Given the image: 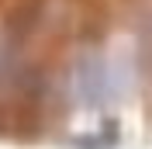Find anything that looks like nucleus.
Returning <instances> with one entry per match:
<instances>
[{"instance_id":"f257e3e1","label":"nucleus","mask_w":152,"mask_h":149,"mask_svg":"<svg viewBox=\"0 0 152 149\" xmlns=\"http://www.w3.org/2000/svg\"><path fill=\"white\" fill-rule=\"evenodd\" d=\"M69 90H73L76 104H100L111 97L114 90V69L104 56H86L73 66V80H69Z\"/></svg>"}]
</instances>
